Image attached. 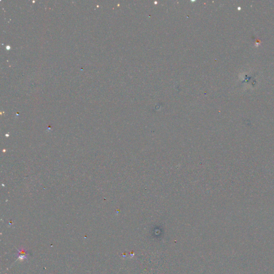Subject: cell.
<instances>
[{
	"mask_svg": "<svg viewBox=\"0 0 274 274\" xmlns=\"http://www.w3.org/2000/svg\"><path fill=\"white\" fill-rule=\"evenodd\" d=\"M18 251L19 252V254L18 259H19L21 260H23L24 259L27 258V255L28 253H26V252H25L24 249H21V251L18 249Z\"/></svg>",
	"mask_w": 274,
	"mask_h": 274,
	"instance_id": "1",
	"label": "cell"
}]
</instances>
